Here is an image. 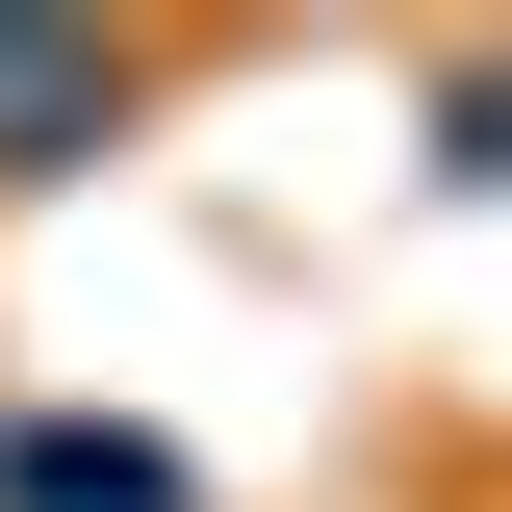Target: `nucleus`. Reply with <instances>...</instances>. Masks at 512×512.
I'll return each mask as SVG.
<instances>
[{"label": "nucleus", "mask_w": 512, "mask_h": 512, "mask_svg": "<svg viewBox=\"0 0 512 512\" xmlns=\"http://www.w3.org/2000/svg\"><path fill=\"white\" fill-rule=\"evenodd\" d=\"M180 52H77V26H0V180H77L128 103H154Z\"/></svg>", "instance_id": "nucleus-1"}]
</instances>
